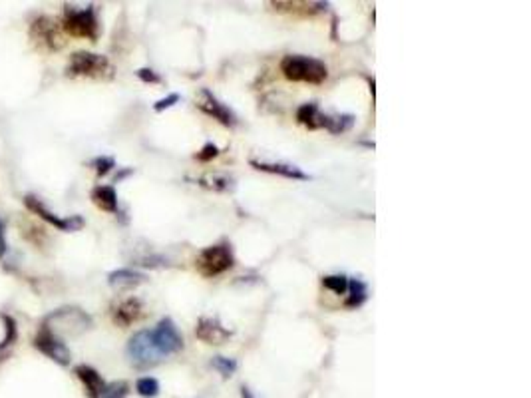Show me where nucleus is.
I'll return each instance as SVG.
<instances>
[{
  "mask_svg": "<svg viewBox=\"0 0 531 398\" xmlns=\"http://www.w3.org/2000/svg\"><path fill=\"white\" fill-rule=\"evenodd\" d=\"M136 390H138L139 397L155 398L160 394V383L153 376H141V378H138V383H136Z\"/></svg>",
  "mask_w": 531,
  "mask_h": 398,
  "instance_id": "23",
  "label": "nucleus"
},
{
  "mask_svg": "<svg viewBox=\"0 0 531 398\" xmlns=\"http://www.w3.org/2000/svg\"><path fill=\"white\" fill-rule=\"evenodd\" d=\"M219 153H221L219 148H217L215 143L207 141V143L201 148V152H197L196 160H199V162H211V160H213V158H217Z\"/></svg>",
  "mask_w": 531,
  "mask_h": 398,
  "instance_id": "30",
  "label": "nucleus"
},
{
  "mask_svg": "<svg viewBox=\"0 0 531 398\" xmlns=\"http://www.w3.org/2000/svg\"><path fill=\"white\" fill-rule=\"evenodd\" d=\"M251 167H255L257 172H265V174H275V176H283L287 179H299V181H309L311 176L305 174L300 167L290 164H267V162H257V160H251L249 162Z\"/></svg>",
  "mask_w": 531,
  "mask_h": 398,
  "instance_id": "14",
  "label": "nucleus"
},
{
  "mask_svg": "<svg viewBox=\"0 0 531 398\" xmlns=\"http://www.w3.org/2000/svg\"><path fill=\"white\" fill-rule=\"evenodd\" d=\"M92 201L102 211L117 213V193L112 186H98V188H94Z\"/></svg>",
  "mask_w": 531,
  "mask_h": 398,
  "instance_id": "18",
  "label": "nucleus"
},
{
  "mask_svg": "<svg viewBox=\"0 0 531 398\" xmlns=\"http://www.w3.org/2000/svg\"><path fill=\"white\" fill-rule=\"evenodd\" d=\"M151 340L155 351L160 352L162 359H167L172 354L184 351V337L179 333V328L174 323V319L165 316L155 327L151 328Z\"/></svg>",
  "mask_w": 531,
  "mask_h": 398,
  "instance_id": "7",
  "label": "nucleus"
},
{
  "mask_svg": "<svg viewBox=\"0 0 531 398\" xmlns=\"http://www.w3.org/2000/svg\"><path fill=\"white\" fill-rule=\"evenodd\" d=\"M196 337L207 345H223L233 337V330L221 325L217 316H201L197 321Z\"/></svg>",
  "mask_w": 531,
  "mask_h": 398,
  "instance_id": "13",
  "label": "nucleus"
},
{
  "mask_svg": "<svg viewBox=\"0 0 531 398\" xmlns=\"http://www.w3.org/2000/svg\"><path fill=\"white\" fill-rule=\"evenodd\" d=\"M136 265L139 267H150V269H158V267H169V261L162 255H146V257H139L136 261Z\"/></svg>",
  "mask_w": 531,
  "mask_h": 398,
  "instance_id": "29",
  "label": "nucleus"
},
{
  "mask_svg": "<svg viewBox=\"0 0 531 398\" xmlns=\"http://www.w3.org/2000/svg\"><path fill=\"white\" fill-rule=\"evenodd\" d=\"M271 6L279 12L311 16V14H316V12L326 11L328 4H324V2H271Z\"/></svg>",
  "mask_w": 531,
  "mask_h": 398,
  "instance_id": "17",
  "label": "nucleus"
},
{
  "mask_svg": "<svg viewBox=\"0 0 531 398\" xmlns=\"http://www.w3.org/2000/svg\"><path fill=\"white\" fill-rule=\"evenodd\" d=\"M92 325V316L80 307H60L44 316V323H42V327L58 339L60 337H78L82 333L90 330Z\"/></svg>",
  "mask_w": 531,
  "mask_h": 398,
  "instance_id": "1",
  "label": "nucleus"
},
{
  "mask_svg": "<svg viewBox=\"0 0 531 398\" xmlns=\"http://www.w3.org/2000/svg\"><path fill=\"white\" fill-rule=\"evenodd\" d=\"M352 126H354V116L352 114H336V116L323 114L321 116V128L331 131V134H336V136L352 129Z\"/></svg>",
  "mask_w": 531,
  "mask_h": 398,
  "instance_id": "19",
  "label": "nucleus"
},
{
  "mask_svg": "<svg viewBox=\"0 0 531 398\" xmlns=\"http://www.w3.org/2000/svg\"><path fill=\"white\" fill-rule=\"evenodd\" d=\"M126 354L129 363L134 364L136 368H150V366H155V364H160L163 361L160 352L155 351V347H153L150 328L138 330L132 339L127 340Z\"/></svg>",
  "mask_w": 531,
  "mask_h": 398,
  "instance_id": "6",
  "label": "nucleus"
},
{
  "mask_svg": "<svg viewBox=\"0 0 531 398\" xmlns=\"http://www.w3.org/2000/svg\"><path fill=\"white\" fill-rule=\"evenodd\" d=\"M199 181H209L205 184L207 188L215 189V191H231L233 189V179L227 176H209L199 179Z\"/></svg>",
  "mask_w": 531,
  "mask_h": 398,
  "instance_id": "27",
  "label": "nucleus"
},
{
  "mask_svg": "<svg viewBox=\"0 0 531 398\" xmlns=\"http://www.w3.org/2000/svg\"><path fill=\"white\" fill-rule=\"evenodd\" d=\"M369 299V287L366 283L360 281V279H348V297L345 301V307L348 309H358L362 304L366 303Z\"/></svg>",
  "mask_w": 531,
  "mask_h": 398,
  "instance_id": "21",
  "label": "nucleus"
},
{
  "mask_svg": "<svg viewBox=\"0 0 531 398\" xmlns=\"http://www.w3.org/2000/svg\"><path fill=\"white\" fill-rule=\"evenodd\" d=\"M4 253H6V239H4V229L0 223V259L4 257Z\"/></svg>",
  "mask_w": 531,
  "mask_h": 398,
  "instance_id": "33",
  "label": "nucleus"
},
{
  "mask_svg": "<svg viewBox=\"0 0 531 398\" xmlns=\"http://www.w3.org/2000/svg\"><path fill=\"white\" fill-rule=\"evenodd\" d=\"M30 38L36 40L38 44L48 48V50H52V52H58L60 48L64 46V40L60 36V28L48 16L34 18V23L30 24Z\"/></svg>",
  "mask_w": 531,
  "mask_h": 398,
  "instance_id": "11",
  "label": "nucleus"
},
{
  "mask_svg": "<svg viewBox=\"0 0 531 398\" xmlns=\"http://www.w3.org/2000/svg\"><path fill=\"white\" fill-rule=\"evenodd\" d=\"M281 72L289 82L312 84V86H319L328 78V68L323 60L302 54H287L281 60Z\"/></svg>",
  "mask_w": 531,
  "mask_h": 398,
  "instance_id": "2",
  "label": "nucleus"
},
{
  "mask_svg": "<svg viewBox=\"0 0 531 398\" xmlns=\"http://www.w3.org/2000/svg\"><path fill=\"white\" fill-rule=\"evenodd\" d=\"M143 311H146L143 303L139 301L138 297H127V299H122V301L112 304L110 316H112L114 325L126 328L129 325H134V323H138L139 319L146 315Z\"/></svg>",
  "mask_w": 531,
  "mask_h": 398,
  "instance_id": "12",
  "label": "nucleus"
},
{
  "mask_svg": "<svg viewBox=\"0 0 531 398\" xmlns=\"http://www.w3.org/2000/svg\"><path fill=\"white\" fill-rule=\"evenodd\" d=\"M136 76H138L141 82L146 84H162V76L155 74L151 68H139V70L136 72Z\"/></svg>",
  "mask_w": 531,
  "mask_h": 398,
  "instance_id": "31",
  "label": "nucleus"
},
{
  "mask_svg": "<svg viewBox=\"0 0 531 398\" xmlns=\"http://www.w3.org/2000/svg\"><path fill=\"white\" fill-rule=\"evenodd\" d=\"M241 398H257L249 387H241Z\"/></svg>",
  "mask_w": 531,
  "mask_h": 398,
  "instance_id": "35",
  "label": "nucleus"
},
{
  "mask_svg": "<svg viewBox=\"0 0 531 398\" xmlns=\"http://www.w3.org/2000/svg\"><path fill=\"white\" fill-rule=\"evenodd\" d=\"M24 205H26V210L30 211L32 215H38L42 222L50 223L52 227H56V229H60V231H68V233H72V231H80L82 227L86 225L84 217H80V215L58 217L54 211H50L46 205L42 203V199L36 198V195H32V193L24 195Z\"/></svg>",
  "mask_w": 531,
  "mask_h": 398,
  "instance_id": "8",
  "label": "nucleus"
},
{
  "mask_svg": "<svg viewBox=\"0 0 531 398\" xmlns=\"http://www.w3.org/2000/svg\"><path fill=\"white\" fill-rule=\"evenodd\" d=\"M60 28L74 38H88L92 42H96L98 34H100V24H98L94 6H86V8L64 6Z\"/></svg>",
  "mask_w": 531,
  "mask_h": 398,
  "instance_id": "4",
  "label": "nucleus"
},
{
  "mask_svg": "<svg viewBox=\"0 0 531 398\" xmlns=\"http://www.w3.org/2000/svg\"><path fill=\"white\" fill-rule=\"evenodd\" d=\"M146 281H148V275L136 269H116L108 275V285L114 289H134Z\"/></svg>",
  "mask_w": 531,
  "mask_h": 398,
  "instance_id": "15",
  "label": "nucleus"
},
{
  "mask_svg": "<svg viewBox=\"0 0 531 398\" xmlns=\"http://www.w3.org/2000/svg\"><path fill=\"white\" fill-rule=\"evenodd\" d=\"M34 347L42 354H46L48 359H52L54 363L62 364V366H68L70 361H72V352L66 347V342L58 337H54L50 330H46L44 327H40V330L36 333L34 337Z\"/></svg>",
  "mask_w": 531,
  "mask_h": 398,
  "instance_id": "10",
  "label": "nucleus"
},
{
  "mask_svg": "<svg viewBox=\"0 0 531 398\" xmlns=\"http://www.w3.org/2000/svg\"><path fill=\"white\" fill-rule=\"evenodd\" d=\"M233 265H235V257H233L229 243H217V245L205 247V249L199 251V255L196 259V269L199 271V275H203L207 279H213V277H219L223 273H227Z\"/></svg>",
  "mask_w": 531,
  "mask_h": 398,
  "instance_id": "5",
  "label": "nucleus"
},
{
  "mask_svg": "<svg viewBox=\"0 0 531 398\" xmlns=\"http://www.w3.org/2000/svg\"><path fill=\"white\" fill-rule=\"evenodd\" d=\"M66 74L70 78H114V66L110 64V60L102 56V54H94V52H74L70 56L68 66H66Z\"/></svg>",
  "mask_w": 531,
  "mask_h": 398,
  "instance_id": "3",
  "label": "nucleus"
},
{
  "mask_svg": "<svg viewBox=\"0 0 531 398\" xmlns=\"http://www.w3.org/2000/svg\"><path fill=\"white\" fill-rule=\"evenodd\" d=\"M323 287L336 295H345L348 291V277H345V275H326V277H323Z\"/></svg>",
  "mask_w": 531,
  "mask_h": 398,
  "instance_id": "25",
  "label": "nucleus"
},
{
  "mask_svg": "<svg viewBox=\"0 0 531 398\" xmlns=\"http://www.w3.org/2000/svg\"><path fill=\"white\" fill-rule=\"evenodd\" d=\"M177 102H179V94H169L167 98H163V100H158V102L153 104V112H163V110H169V108H174Z\"/></svg>",
  "mask_w": 531,
  "mask_h": 398,
  "instance_id": "32",
  "label": "nucleus"
},
{
  "mask_svg": "<svg viewBox=\"0 0 531 398\" xmlns=\"http://www.w3.org/2000/svg\"><path fill=\"white\" fill-rule=\"evenodd\" d=\"M197 108H199L203 114H207V116H211L213 120H217L221 126H225V128H235V126H237V116H235V112H233L231 108H227L225 104H221L209 88H201V92L197 96Z\"/></svg>",
  "mask_w": 531,
  "mask_h": 398,
  "instance_id": "9",
  "label": "nucleus"
},
{
  "mask_svg": "<svg viewBox=\"0 0 531 398\" xmlns=\"http://www.w3.org/2000/svg\"><path fill=\"white\" fill-rule=\"evenodd\" d=\"M0 319L4 323V339L0 342V351H4L18 340V325L11 315H0Z\"/></svg>",
  "mask_w": 531,
  "mask_h": 398,
  "instance_id": "22",
  "label": "nucleus"
},
{
  "mask_svg": "<svg viewBox=\"0 0 531 398\" xmlns=\"http://www.w3.org/2000/svg\"><path fill=\"white\" fill-rule=\"evenodd\" d=\"M74 373H76V376L82 380V385L86 387L88 397L98 398V394L102 392V388L105 387L102 375H100L96 368L88 366V364H80V366H76V368H74Z\"/></svg>",
  "mask_w": 531,
  "mask_h": 398,
  "instance_id": "16",
  "label": "nucleus"
},
{
  "mask_svg": "<svg viewBox=\"0 0 531 398\" xmlns=\"http://www.w3.org/2000/svg\"><path fill=\"white\" fill-rule=\"evenodd\" d=\"M132 174H134V169H122V172H120V174L116 176V184H117V181H122L124 177L132 176Z\"/></svg>",
  "mask_w": 531,
  "mask_h": 398,
  "instance_id": "34",
  "label": "nucleus"
},
{
  "mask_svg": "<svg viewBox=\"0 0 531 398\" xmlns=\"http://www.w3.org/2000/svg\"><path fill=\"white\" fill-rule=\"evenodd\" d=\"M321 116L323 112L314 102H307L297 110V122L309 129H321Z\"/></svg>",
  "mask_w": 531,
  "mask_h": 398,
  "instance_id": "20",
  "label": "nucleus"
},
{
  "mask_svg": "<svg viewBox=\"0 0 531 398\" xmlns=\"http://www.w3.org/2000/svg\"><path fill=\"white\" fill-rule=\"evenodd\" d=\"M211 366L219 373L223 378H229V376L235 375V371H237V361L235 359H229V357H213L211 359Z\"/></svg>",
  "mask_w": 531,
  "mask_h": 398,
  "instance_id": "24",
  "label": "nucleus"
},
{
  "mask_svg": "<svg viewBox=\"0 0 531 398\" xmlns=\"http://www.w3.org/2000/svg\"><path fill=\"white\" fill-rule=\"evenodd\" d=\"M127 392H129V385L126 380H116V383L105 385L98 398H126Z\"/></svg>",
  "mask_w": 531,
  "mask_h": 398,
  "instance_id": "26",
  "label": "nucleus"
},
{
  "mask_svg": "<svg viewBox=\"0 0 531 398\" xmlns=\"http://www.w3.org/2000/svg\"><path fill=\"white\" fill-rule=\"evenodd\" d=\"M94 169H96V174L98 177H104L108 176L114 167H116V160L114 158H110V155H100V158H96L92 162Z\"/></svg>",
  "mask_w": 531,
  "mask_h": 398,
  "instance_id": "28",
  "label": "nucleus"
}]
</instances>
